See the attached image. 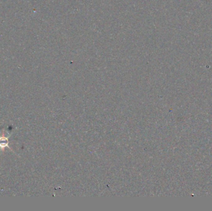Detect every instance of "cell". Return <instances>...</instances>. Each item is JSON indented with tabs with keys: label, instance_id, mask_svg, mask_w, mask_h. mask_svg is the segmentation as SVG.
<instances>
[{
	"label": "cell",
	"instance_id": "1",
	"mask_svg": "<svg viewBox=\"0 0 212 211\" xmlns=\"http://www.w3.org/2000/svg\"><path fill=\"white\" fill-rule=\"evenodd\" d=\"M11 134H8L7 135V136H6L4 135V132L2 134V135H0V149L1 150H3L5 147H8L9 149L11 150V149L10 148V147L9 146L8 144H9V138L10 137Z\"/></svg>",
	"mask_w": 212,
	"mask_h": 211
}]
</instances>
